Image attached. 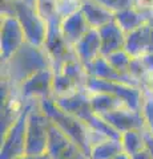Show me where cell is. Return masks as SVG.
Returning <instances> with one entry per match:
<instances>
[{"mask_svg":"<svg viewBox=\"0 0 153 159\" xmlns=\"http://www.w3.org/2000/svg\"><path fill=\"white\" fill-rule=\"evenodd\" d=\"M44 69H52L45 49L26 43L8 61L2 64V80L17 89L29 77Z\"/></svg>","mask_w":153,"mask_h":159,"instance_id":"cell-1","label":"cell"},{"mask_svg":"<svg viewBox=\"0 0 153 159\" xmlns=\"http://www.w3.org/2000/svg\"><path fill=\"white\" fill-rule=\"evenodd\" d=\"M39 102H40V107L43 109V111L51 118L53 125L64 135L69 138L75 145L80 147L85 152V155L89 158L92 148V129H89L75 116H71V114L63 111L60 107H57L52 98H45Z\"/></svg>","mask_w":153,"mask_h":159,"instance_id":"cell-2","label":"cell"},{"mask_svg":"<svg viewBox=\"0 0 153 159\" xmlns=\"http://www.w3.org/2000/svg\"><path fill=\"white\" fill-rule=\"evenodd\" d=\"M60 23L61 19L59 16L52 17L51 20L47 21V34H45V41H44L43 45L49 60H51L53 73H60L63 66L68 61L79 60L73 47H71L63 36Z\"/></svg>","mask_w":153,"mask_h":159,"instance_id":"cell-3","label":"cell"},{"mask_svg":"<svg viewBox=\"0 0 153 159\" xmlns=\"http://www.w3.org/2000/svg\"><path fill=\"white\" fill-rule=\"evenodd\" d=\"M51 126V118L43 111V109L40 107V102L35 101L28 114L26 154L40 155V154L47 152Z\"/></svg>","mask_w":153,"mask_h":159,"instance_id":"cell-4","label":"cell"},{"mask_svg":"<svg viewBox=\"0 0 153 159\" xmlns=\"http://www.w3.org/2000/svg\"><path fill=\"white\" fill-rule=\"evenodd\" d=\"M35 101L26 102L24 110L17 118V121L9 127V130L2 137V148L0 159H17L26 154V139H27V123L28 114Z\"/></svg>","mask_w":153,"mask_h":159,"instance_id":"cell-5","label":"cell"},{"mask_svg":"<svg viewBox=\"0 0 153 159\" xmlns=\"http://www.w3.org/2000/svg\"><path fill=\"white\" fill-rule=\"evenodd\" d=\"M13 7L15 16L22 24L27 43L43 48L47 34V21L39 15L37 8L28 6L20 0H13Z\"/></svg>","mask_w":153,"mask_h":159,"instance_id":"cell-6","label":"cell"},{"mask_svg":"<svg viewBox=\"0 0 153 159\" xmlns=\"http://www.w3.org/2000/svg\"><path fill=\"white\" fill-rule=\"evenodd\" d=\"M87 90L89 93H108L117 98L122 99L125 105L132 110H141L145 94L141 88L128 86L124 84L109 82L100 78L91 77L87 82Z\"/></svg>","mask_w":153,"mask_h":159,"instance_id":"cell-7","label":"cell"},{"mask_svg":"<svg viewBox=\"0 0 153 159\" xmlns=\"http://www.w3.org/2000/svg\"><path fill=\"white\" fill-rule=\"evenodd\" d=\"M26 43V33H24L23 27L17 17L2 15V29H0V57H2V64L8 61Z\"/></svg>","mask_w":153,"mask_h":159,"instance_id":"cell-8","label":"cell"},{"mask_svg":"<svg viewBox=\"0 0 153 159\" xmlns=\"http://www.w3.org/2000/svg\"><path fill=\"white\" fill-rule=\"evenodd\" d=\"M52 81H53V70L52 69H44L37 72L24 81L16 89L24 102L28 101H41L45 98H52Z\"/></svg>","mask_w":153,"mask_h":159,"instance_id":"cell-9","label":"cell"},{"mask_svg":"<svg viewBox=\"0 0 153 159\" xmlns=\"http://www.w3.org/2000/svg\"><path fill=\"white\" fill-rule=\"evenodd\" d=\"M101 118L120 135L131 130H148L146 122L141 110H132L127 106L112 113H108Z\"/></svg>","mask_w":153,"mask_h":159,"instance_id":"cell-10","label":"cell"},{"mask_svg":"<svg viewBox=\"0 0 153 159\" xmlns=\"http://www.w3.org/2000/svg\"><path fill=\"white\" fill-rule=\"evenodd\" d=\"M47 152L52 159H89L77 145L53 125L49 130V142Z\"/></svg>","mask_w":153,"mask_h":159,"instance_id":"cell-11","label":"cell"},{"mask_svg":"<svg viewBox=\"0 0 153 159\" xmlns=\"http://www.w3.org/2000/svg\"><path fill=\"white\" fill-rule=\"evenodd\" d=\"M88 74L91 77L95 78H100L104 81H109V82H117V84H124L128 86H133V88H141V84L137 81L136 78H133L131 74L128 73H121L116 70L109 62L107 61L105 57L100 56L96 58L92 64H89L88 66H85Z\"/></svg>","mask_w":153,"mask_h":159,"instance_id":"cell-12","label":"cell"},{"mask_svg":"<svg viewBox=\"0 0 153 159\" xmlns=\"http://www.w3.org/2000/svg\"><path fill=\"white\" fill-rule=\"evenodd\" d=\"M125 51L132 57H141L153 53V19L127 34Z\"/></svg>","mask_w":153,"mask_h":159,"instance_id":"cell-13","label":"cell"},{"mask_svg":"<svg viewBox=\"0 0 153 159\" xmlns=\"http://www.w3.org/2000/svg\"><path fill=\"white\" fill-rule=\"evenodd\" d=\"M75 53L84 66H88L101 56V39L98 29L91 28L75 47Z\"/></svg>","mask_w":153,"mask_h":159,"instance_id":"cell-14","label":"cell"},{"mask_svg":"<svg viewBox=\"0 0 153 159\" xmlns=\"http://www.w3.org/2000/svg\"><path fill=\"white\" fill-rule=\"evenodd\" d=\"M101 39V56L107 57L109 54L125 49L127 33L118 27V24L113 20L109 24L98 29Z\"/></svg>","mask_w":153,"mask_h":159,"instance_id":"cell-15","label":"cell"},{"mask_svg":"<svg viewBox=\"0 0 153 159\" xmlns=\"http://www.w3.org/2000/svg\"><path fill=\"white\" fill-rule=\"evenodd\" d=\"M60 29L65 41L71 47H75L76 44L88 33L91 29L87 19L84 17L81 11H77L76 13L71 15L65 19H61Z\"/></svg>","mask_w":153,"mask_h":159,"instance_id":"cell-16","label":"cell"},{"mask_svg":"<svg viewBox=\"0 0 153 159\" xmlns=\"http://www.w3.org/2000/svg\"><path fill=\"white\" fill-rule=\"evenodd\" d=\"M80 11L87 19L89 27L95 29H100L101 27L115 20V13H112L105 7L100 6L96 0H84Z\"/></svg>","mask_w":153,"mask_h":159,"instance_id":"cell-17","label":"cell"},{"mask_svg":"<svg viewBox=\"0 0 153 159\" xmlns=\"http://www.w3.org/2000/svg\"><path fill=\"white\" fill-rule=\"evenodd\" d=\"M88 94H89V101H91V106L93 109V111L100 117L127 106L122 99L112 96V94H108V93H89V92H88Z\"/></svg>","mask_w":153,"mask_h":159,"instance_id":"cell-18","label":"cell"},{"mask_svg":"<svg viewBox=\"0 0 153 159\" xmlns=\"http://www.w3.org/2000/svg\"><path fill=\"white\" fill-rule=\"evenodd\" d=\"M148 20H149L148 13L144 11H140L136 7L125 9V11H121L115 15V21L127 34H129L131 32L136 31L137 28L144 25Z\"/></svg>","mask_w":153,"mask_h":159,"instance_id":"cell-19","label":"cell"},{"mask_svg":"<svg viewBox=\"0 0 153 159\" xmlns=\"http://www.w3.org/2000/svg\"><path fill=\"white\" fill-rule=\"evenodd\" d=\"M121 152H124V148L120 139L108 138L91 148L89 159H113Z\"/></svg>","mask_w":153,"mask_h":159,"instance_id":"cell-20","label":"cell"},{"mask_svg":"<svg viewBox=\"0 0 153 159\" xmlns=\"http://www.w3.org/2000/svg\"><path fill=\"white\" fill-rule=\"evenodd\" d=\"M60 73H63L64 76H67L69 80H72L79 89L87 90V82H88V78H89V74H88L85 66L79 60L68 61L63 66Z\"/></svg>","mask_w":153,"mask_h":159,"instance_id":"cell-21","label":"cell"},{"mask_svg":"<svg viewBox=\"0 0 153 159\" xmlns=\"http://www.w3.org/2000/svg\"><path fill=\"white\" fill-rule=\"evenodd\" d=\"M144 131L142 130H131V131L121 134L120 141H121L122 148H124V152H127L129 157L135 155V154L144 150L146 147Z\"/></svg>","mask_w":153,"mask_h":159,"instance_id":"cell-22","label":"cell"},{"mask_svg":"<svg viewBox=\"0 0 153 159\" xmlns=\"http://www.w3.org/2000/svg\"><path fill=\"white\" fill-rule=\"evenodd\" d=\"M81 90L79 89L75 82L69 80L63 73H53L52 81V98H63L75 94L76 92Z\"/></svg>","mask_w":153,"mask_h":159,"instance_id":"cell-23","label":"cell"},{"mask_svg":"<svg viewBox=\"0 0 153 159\" xmlns=\"http://www.w3.org/2000/svg\"><path fill=\"white\" fill-rule=\"evenodd\" d=\"M105 58L116 70L121 72V73H128V69H129L131 61H132L133 57L125 51V49H122V51H118V52L109 54V56H107Z\"/></svg>","mask_w":153,"mask_h":159,"instance_id":"cell-24","label":"cell"},{"mask_svg":"<svg viewBox=\"0 0 153 159\" xmlns=\"http://www.w3.org/2000/svg\"><path fill=\"white\" fill-rule=\"evenodd\" d=\"M100 6L105 7L107 9H109L112 13H118L125 9H129L136 7L135 0H96Z\"/></svg>","mask_w":153,"mask_h":159,"instance_id":"cell-25","label":"cell"},{"mask_svg":"<svg viewBox=\"0 0 153 159\" xmlns=\"http://www.w3.org/2000/svg\"><path fill=\"white\" fill-rule=\"evenodd\" d=\"M81 9V3L72 2V0H57V16L60 19H65L71 15L76 13Z\"/></svg>","mask_w":153,"mask_h":159,"instance_id":"cell-26","label":"cell"},{"mask_svg":"<svg viewBox=\"0 0 153 159\" xmlns=\"http://www.w3.org/2000/svg\"><path fill=\"white\" fill-rule=\"evenodd\" d=\"M56 8L57 0H37V12L45 21L57 16Z\"/></svg>","mask_w":153,"mask_h":159,"instance_id":"cell-27","label":"cell"},{"mask_svg":"<svg viewBox=\"0 0 153 159\" xmlns=\"http://www.w3.org/2000/svg\"><path fill=\"white\" fill-rule=\"evenodd\" d=\"M141 113H142L144 119L146 122L148 130L153 134V96H148V94H145L144 102H142V107H141Z\"/></svg>","mask_w":153,"mask_h":159,"instance_id":"cell-28","label":"cell"},{"mask_svg":"<svg viewBox=\"0 0 153 159\" xmlns=\"http://www.w3.org/2000/svg\"><path fill=\"white\" fill-rule=\"evenodd\" d=\"M136 2V8L144 12H151L153 11V0H135Z\"/></svg>","mask_w":153,"mask_h":159,"instance_id":"cell-29","label":"cell"},{"mask_svg":"<svg viewBox=\"0 0 153 159\" xmlns=\"http://www.w3.org/2000/svg\"><path fill=\"white\" fill-rule=\"evenodd\" d=\"M140 60H141V62L144 64V66H145L146 70L152 74L153 73V53L145 54V56H141Z\"/></svg>","mask_w":153,"mask_h":159,"instance_id":"cell-30","label":"cell"},{"mask_svg":"<svg viewBox=\"0 0 153 159\" xmlns=\"http://www.w3.org/2000/svg\"><path fill=\"white\" fill-rule=\"evenodd\" d=\"M131 159H153V155H152V152L145 147L144 150H141L137 154H135V155H132Z\"/></svg>","mask_w":153,"mask_h":159,"instance_id":"cell-31","label":"cell"},{"mask_svg":"<svg viewBox=\"0 0 153 159\" xmlns=\"http://www.w3.org/2000/svg\"><path fill=\"white\" fill-rule=\"evenodd\" d=\"M17 159H52L49 157V154L45 152V154H40V155H29V154H24L23 157L17 158Z\"/></svg>","mask_w":153,"mask_h":159,"instance_id":"cell-32","label":"cell"},{"mask_svg":"<svg viewBox=\"0 0 153 159\" xmlns=\"http://www.w3.org/2000/svg\"><path fill=\"white\" fill-rule=\"evenodd\" d=\"M113 159H131V157L128 155L127 152H121V154H118V155L116 158H113Z\"/></svg>","mask_w":153,"mask_h":159,"instance_id":"cell-33","label":"cell"},{"mask_svg":"<svg viewBox=\"0 0 153 159\" xmlns=\"http://www.w3.org/2000/svg\"><path fill=\"white\" fill-rule=\"evenodd\" d=\"M72 2H77V3H81V4H83L84 0H72Z\"/></svg>","mask_w":153,"mask_h":159,"instance_id":"cell-34","label":"cell"}]
</instances>
